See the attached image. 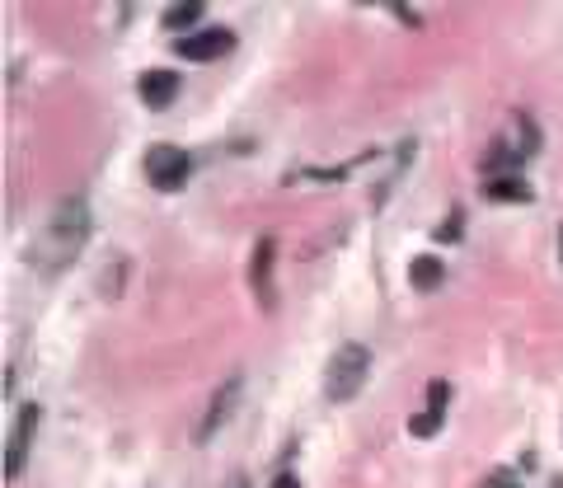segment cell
Masks as SVG:
<instances>
[{
    "mask_svg": "<svg viewBox=\"0 0 563 488\" xmlns=\"http://www.w3.org/2000/svg\"><path fill=\"white\" fill-rule=\"evenodd\" d=\"M137 90H141V104L146 108H169L174 94H179V76L174 71H146L137 80Z\"/></svg>",
    "mask_w": 563,
    "mask_h": 488,
    "instance_id": "52a82bcc",
    "label": "cell"
},
{
    "mask_svg": "<svg viewBox=\"0 0 563 488\" xmlns=\"http://www.w3.org/2000/svg\"><path fill=\"white\" fill-rule=\"evenodd\" d=\"M409 282L418 291H437L446 282V268H442V259L437 254H423V259H413L409 263Z\"/></svg>",
    "mask_w": 563,
    "mask_h": 488,
    "instance_id": "ba28073f",
    "label": "cell"
},
{
    "mask_svg": "<svg viewBox=\"0 0 563 488\" xmlns=\"http://www.w3.org/2000/svg\"><path fill=\"white\" fill-rule=\"evenodd\" d=\"M488 488H521V484L507 470H493V474H488Z\"/></svg>",
    "mask_w": 563,
    "mask_h": 488,
    "instance_id": "4fadbf2b",
    "label": "cell"
},
{
    "mask_svg": "<svg viewBox=\"0 0 563 488\" xmlns=\"http://www.w3.org/2000/svg\"><path fill=\"white\" fill-rule=\"evenodd\" d=\"M235 488H249V484H235Z\"/></svg>",
    "mask_w": 563,
    "mask_h": 488,
    "instance_id": "2e32d148",
    "label": "cell"
},
{
    "mask_svg": "<svg viewBox=\"0 0 563 488\" xmlns=\"http://www.w3.org/2000/svg\"><path fill=\"white\" fill-rule=\"evenodd\" d=\"M141 165H146L151 188H160V193H179L183 183L193 179V155L179 151V146H151Z\"/></svg>",
    "mask_w": 563,
    "mask_h": 488,
    "instance_id": "3957f363",
    "label": "cell"
},
{
    "mask_svg": "<svg viewBox=\"0 0 563 488\" xmlns=\"http://www.w3.org/2000/svg\"><path fill=\"white\" fill-rule=\"evenodd\" d=\"M198 19H202V0H183V5H169L165 10L169 29H188V24H198Z\"/></svg>",
    "mask_w": 563,
    "mask_h": 488,
    "instance_id": "8fae6325",
    "label": "cell"
},
{
    "mask_svg": "<svg viewBox=\"0 0 563 488\" xmlns=\"http://www.w3.org/2000/svg\"><path fill=\"white\" fill-rule=\"evenodd\" d=\"M235 395H240V381H230V385H221V390H216L212 413H207V423H202V442H207L216 427H221V418H230V409H235Z\"/></svg>",
    "mask_w": 563,
    "mask_h": 488,
    "instance_id": "9c48e42d",
    "label": "cell"
},
{
    "mask_svg": "<svg viewBox=\"0 0 563 488\" xmlns=\"http://www.w3.org/2000/svg\"><path fill=\"white\" fill-rule=\"evenodd\" d=\"M484 198H507V202H531V188L521 179H488Z\"/></svg>",
    "mask_w": 563,
    "mask_h": 488,
    "instance_id": "30bf717a",
    "label": "cell"
},
{
    "mask_svg": "<svg viewBox=\"0 0 563 488\" xmlns=\"http://www.w3.org/2000/svg\"><path fill=\"white\" fill-rule=\"evenodd\" d=\"M446 399H451V385H446V381H432V385H427V409L409 423L413 437H432V432L442 427V418H446Z\"/></svg>",
    "mask_w": 563,
    "mask_h": 488,
    "instance_id": "8992f818",
    "label": "cell"
},
{
    "mask_svg": "<svg viewBox=\"0 0 563 488\" xmlns=\"http://www.w3.org/2000/svg\"><path fill=\"white\" fill-rule=\"evenodd\" d=\"M85 230H90L85 202H61L57 212H52V230L38 240V254H43V259L52 254V268H57V263H66L80 244H85Z\"/></svg>",
    "mask_w": 563,
    "mask_h": 488,
    "instance_id": "6da1fadb",
    "label": "cell"
},
{
    "mask_svg": "<svg viewBox=\"0 0 563 488\" xmlns=\"http://www.w3.org/2000/svg\"><path fill=\"white\" fill-rule=\"evenodd\" d=\"M366 371H371V352L362 343H343V348L329 357V371H324V395L334 404H348L357 399V390L366 385Z\"/></svg>",
    "mask_w": 563,
    "mask_h": 488,
    "instance_id": "7a4b0ae2",
    "label": "cell"
},
{
    "mask_svg": "<svg viewBox=\"0 0 563 488\" xmlns=\"http://www.w3.org/2000/svg\"><path fill=\"white\" fill-rule=\"evenodd\" d=\"M230 47H235V33H226V29H202V33H188V38H179V43H174V52H179L183 61H216V57H226Z\"/></svg>",
    "mask_w": 563,
    "mask_h": 488,
    "instance_id": "277c9868",
    "label": "cell"
},
{
    "mask_svg": "<svg viewBox=\"0 0 563 488\" xmlns=\"http://www.w3.org/2000/svg\"><path fill=\"white\" fill-rule=\"evenodd\" d=\"M268 268H273V240H259V254H254V287H259V296H268Z\"/></svg>",
    "mask_w": 563,
    "mask_h": 488,
    "instance_id": "7c38bea8",
    "label": "cell"
},
{
    "mask_svg": "<svg viewBox=\"0 0 563 488\" xmlns=\"http://www.w3.org/2000/svg\"><path fill=\"white\" fill-rule=\"evenodd\" d=\"M273 488H301V484H296L291 474H277V479H273Z\"/></svg>",
    "mask_w": 563,
    "mask_h": 488,
    "instance_id": "5bb4252c",
    "label": "cell"
},
{
    "mask_svg": "<svg viewBox=\"0 0 563 488\" xmlns=\"http://www.w3.org/2000/svg\"><path fill=\"white\" fill-rule=\"evenodd\" d=\"M33 427H38V404H24L10 427V456H5V474L19 479L24 474V456H29V442H33Z\"/></svg>",
    "mask_w": 563,
    "mask_h": 488,
    "instance_id": "5b68a950",
    "label": "cell"
},
{
    "mask_svg": "<svg viewBox=\"0 0 563 488\" xmlns=\"http://www.w3.org/2000/svg\"><path fill=\"white\" fill-rule=\"evenodd\" d=\"M559 263H563V226H559Z\"/></svg>",
    "mask_w": 563,
    "mask_h": 488,
    "instance_id": "9a60e30c",
    "label": "cell"
}]
</instances>
